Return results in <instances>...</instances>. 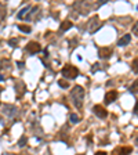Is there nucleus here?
I'll return each instance as SVG.
<instances>
[{
  "label": "nucleus",
  "instance_id": "2eb2a0df",
  "mask_svg": "<svg viewBox=\"0 0 138 155\" xmlns=\"http://www.w3.org/2000/svg\"><path fill=\"white\" fill-rule=\"evenodd\" d=\"M26 141H28V139H26V136H22L21 139L18 140V146H19V147H23V146L26 144Z\"/></svg>",
  "mask_w": 138,
  "mask_h": 155
},
{
  "label": "nucleus",
  "instance_id": "423d86ee",
  "mask_svg": "<svg viewBox=\"0 0 138 155\" xmlns=\"http://www.w3.org/2000/svg\"><path fill=\"white\" fill-rule=\"evenodd\" d=\"M110 56H112V49H109V47H104V49L98 50V57L101 60H109Z\"/></svg>",
  "mask_w": 138,
  "mask_h": 155
},
{
  "label": "nucleus",
  "instance_id": "f03ea898",
  "mask_svg": "<svg viewBox=\"0 0 138 155\" xmlns=\"http://www.w3.org/2000/svg\"><path fill=\"white\" fill-rule=\"evenodd\" d=\"M61 74H62V76L66 78V79H75V78H77V75H79V71H77V68L73 67V65H65V67L62 68Z\"/></svg>",
  "mask_w": 138,
  "mask_h": 155
},
{
  "label": "nucleus",
  "instance_id": "39448f33",
  "mask_svg": "<svg viewBox=\"0 0 138 155\" xmlns=\"http://www.w3.org/2000/svg\"><path fill=\"white\" fill-rule=\"evenodd\" d=\"M117 91L116 90H109L108 93H105V97H104V100H105V104H112L113 101H116L117 98Z\"/></svg>",
  "mask_w": 138,
  "mask_h": 155
},
{
  "label": "nucleus",
  "instance_id": "4468645a",
  "mask_svg": "<svg viewBox=\"0 0 138 155\" xmlns=\"http://www.w3.org/2000/svg\"><path fill=\"white\" fill-rule=\"evenodd\" d=\"M69 120H70V122H72V123H77V122H79V116H77L76 115V113H72V115H70L69 116Z\"/></svg>",
  "mask_w": 138,
  "mask_h": 155
},
{
  "label": "nucleus",
  "instance_id": "20e7f679",
  "mask_svg": "<svg viewBox=\"0 0 138 155\" xmlns=\"http://www.w3.org/2000/svg\"><path fill=\"white\" fill-rule=\"evenodd\" d=\"M93 112L101 119H104V118L108 116V111L105 109V107H102V105H94L93 107Z\"/></svg>",
  "mask_w": 138,
  "mask_h": 155
},
{
  "label": "nucleus",
  "instance_id": "9b49d317",
  "mask_svg": "<svg viewBox=\"0 0 138 155\" xmlns=\"http://www.w3.org/2000/svg\"><path fill=\"white\" fill-rule=\"evenodd\" d=\"M72 26H73V24L70 22V21H64V22L61 24V26H59V30H61V32H65V30L70 29Z\"/></svg>",
  "mask_w": 138,
  "mask_h": 155
},
{
  "label": "nucleus",
  "instance_id": "393cba45",
  "mask_svg": "<svg viewBox=\"0 0 138 155\" xmlns=\"http://www.w3.org/2000/svg\"><path fill=\"white\" fill-rule=\"evenodd\" d=\"M17 65H18V67H21V68H22V67H23V63H17Z\"/></svg>",
  "mask_w": 138,
  "mask_h": 155
},
{
  "label": "nucleus",
  "instance_id": "f3484780",
  "mask_svg": "<svg viewBox=\"0 0 138 155\" xmlns=\"http://www.w3.org/2000/svg\"><path fill=\"white\" fill-rule=\"evenodd\" d=\"M133 71L135 72V74H138V58H135V60L133 61Z\"/></svg>",
  "mask_w": 138,
  "mask_h": 155
},
{
  "label": "nucleus",
  "instance_id": "f8f14e48",
  "mask_svg": "<svg viewBox=\"0 0 138 155\" xmlns=\"http://www.w3.org/2000/svg\"><path fill=\"white\" fill-rule=\"evenodd\" d=\"M29 11V7H23L21 11L18 13V14H17V18L18 19H22V18H25V15H26V13Z\"/></svg>",
  "mask_w": 138,
  "mask_h": 155
},
{
  "label": "nucleus",
  "instance_id": "4be33fe9",
  "mask_svg": "<svg viewBox=\"0 0 138 155\" xmlns=\"http://www.w3.org/2000/svg\"><path fill=\"white\" fill-rule=\"evenodd\" d=\"M36 11H37V7H33V8H32V11L29 13V17H28V18H26V19H29V18H31V17H32L33 14H35Z\"/></svg>",
  "mask_w": 138,
  "mask_h": 155
},
{
  "label": "nucleus",
  "instance_id": "1a4fd4ad",
  "mask_svg": "<svg viewBox=\"0 0 138 155\" xmlns=\"http://www.w3.org/2000/svg\"><path fill=\"white\" fill-rule=\"evenodd\" d=\"M98 28H101V24H99V19H98V17H94V18L90 21V32H95Z\"/></svg>",
  "mask_w": 138,
  "mask_h": 155
},
{
  "label": "nucleus",
  "instance_id": "dca6fc26",
  "mask_svg": "<svg viewBox=\"0 0 138 155\" xmlns=\"http://www.w3.org/2000/svg\"><path fill=\"white\" fill-rule=\"evenodd\" d=\"M18 29H19V30H22V32H25V33H29V32H31V26H23V25H18Z\"/></svg>",
  "mask_w": 138,
  "mask_h": 155
},
{
  "label": "nucleus",
  "instance_id": "0eeeda50",
  "mask_svg": "<svg viewBox=\"0 0 138 155\" xmlns=\"http://www.w3.org/2000/svg\"><path fill=\"white\" fill-rule=\"evenodd\" d=\"M40 50H42V47H40V44L36 43V42H31L26 46V51H28L29 54H36V53H39Z\"/></svg>",
  "mask_w": 138,
  "mask_h": 155
},
{
  "label": "nucleus",
  "instance_id": "cd10ccee",
  "mask_svg": "<svg viewBox=\"0 0 138 155\" xmlns=\"http://www.w3.org/2000/svg\"><path fill=\"white\" fill-rule=\"evenodd\" d=\"M137 144H138V139H137Z\"/></svg>",
  "mask_w": 138,
  "mask_h": 155
},
{
  "label": "nucleus",
  "instance_id": "412c9836",
  "mask_svg": "<svg viewBox=\"0 0 138 155\" xmlns=\"http://www.w3.org/2000/svg\"><path fill=\"white\" fill-rule=\"evenodd\" d=\"M133 33L134 35H137L138 36V22L134 24V26H133Z\"/></svg>",
  "mask_w": 138,
  "mask_h": 155
},
{
  "label": "nucleus",
  "instance_id": "aec40b11",
  "mask_svg": "<svg viewBox=\"0 0 138 155\" xmlns=\"http://www.w3.org/2000/svg\"><path fill=\"white\" fill-rule=\"evenodd\" d=\"M98 69H99V64L95 63V64H94L93 67H91V72H93V74H95V72L98 71Z\"/></svg>",
  "mask_w": 138,
  "mask_h": 155
},
{
  "label": "nucleus",
  "instance_id": "5701e85b",
  "mask_svg": "<svg viewBox=\"0 0 138 155\" xmlns=\"http://www.w3.org/2000/svg\"><path fill=\"white\" fill-rule=\"evenodd\" d=\"M134 113H135V115L138 113V101L135 102V107H134Z\"/></svg>",
  "mask_w": 138,
  "mask_h": 155
},
{
  "label": "nucleus",
  "instance_id": "6ab92c4d",
  "mask_svg": "<svg viewBox=\"0 0 138 155\" xmlns=\"http://www.w3.org/2000/svg\"><path fill=\"white\" fill-rule=\"evenodd\" d=\"M8 44L11 47H17V44H18V39H10L8 40Z\"/></svg>",
  "mask_w": 138,
  "mask_h": 155
},
{
  "label": "nucleus",
  "instance_id": "6e6552de",
  "mask_svg": "<svg viewBox=\"0 0 138 155\" xmlns=\"http://www.w3.org/2000/svg\"><path fill=\"white\" fill-rule=\"evenodd\" d=\"M131 151H133L131 147H119L113 151V155H129L131 154Z\"/></svg>",
  "mask_w": 138,
  "mask_h": 155
},
{
  "label": "nucleus",
  "instance_id": "a211bd4d",
  "mask_svg": "<svg viewBox=\"0 0 138 155\" xmlns=\"http://www.w3.org/2000/svg\"><path fill=\"white\" fill-rule=\"evenodd\" d=\"M58 85L61 86V87H64V89L69 87V83H68V82H65V80H62V79H61V80H58Z\"/></svg>",
  "mask_w": 138,
  "mask_h": 155
},
{
  "label": "nucleus",
  "instance_id": "ddd939ff",
  "mask_svg": "<svg viewBox=\"0 0 138 155\" xmlns=\"http://www.w3.org/2000/svg\"><path fill=\"white\" fill-rule=\"evenodd\" d=\"M130 91L131 93H138V79L135 82H134L133 85H131V87H130Z\"/></svg>",
  "mask_w": 138,
  "mask_h": 155
},
{
  "label": "nucleus",
  "instance_id": "a878e982",
  "mask_svg": "<svg viewBox=\"0 0 138 155\" xmlns=\"http://www.w3.org/2000/svg\"><path fill=\"white\" fill-rule=\"evenodd\" d=\"M2 80H4V78H3L2 75H0V82H2Z\"/></svg>",
  "mask_w": 138,
  "mask_h": 155
},
{
  "label": "nucleus",
  "instance_id": "9d476101",
  "mask_svg": "<svg viewBox=\"0 0 138 155\" xmlns=\"http://www.w3.org/2000/svg\"><path fill=\"white\" fill-rule=\"evenodd\" d=\"M130 42H131V35L127 33V35H124L123 37H120V39L117 40V46H119V47H124V46H127Z\"/></svg>",
  "mask_w": 138,
  "mask_h": 155
},
{
  "label": "nucleus",
  "instance_id": "7ed1b4c3",
  "mask_svg": "<svg viewBox=\"0 0 138 155\" xmlns=\"http://www.w3.org/2000/svg\"><path fill=\"white\" fill-rule=\"evenodd\" d=\"M3 113L6 116H8V118H14L18 113V109H17V107L11 105V104H6V105H3Z\"/></svg>",
  "mask_w": 138,
  "mask_h": 155
},
{
  "label": "nucleus",
  "instance_id": "f257e3e1",
  "mask_svg": "<svg viewBox=\"0 0 138 155\" xmlns=\"http://www.w3.org/2000/svg\"><path fill=\"white\" fill-rule=\"evenodd\" d=\"M70 98H72L73 105L76 107L77 109L83 108V100H84V89L82 86H75V87L70 90Z\"/></svg>",
  "mask_w": 138,
  "mask_h": 155
},
{
  "label": "nucleus",
  "instance_id": "bb28decb",
  "mask_svg": "<svg viewBox=\"0 0 138 155\" xmlns=\"http://www.w3.org/2000/svg\"><path fill=\"white\" fill-rule=\"evenodd\" d=\"M77 155H84V154H77Z\"/></svg>",
  "mask_w": 138,
  "mask_h": 155
},
{
  "label": "nucleus",
  "instance_id": "b1692460",
  "mask_svg": "<svg viewBox=\"0 0 138 155\" xmlns=\"http://www.w3.org/2000/svg\"><path fill=\"white\" fill-rule=\"evenodd\" d=\"M95 155H108L105 151H98V152H95Z\"/></svg>",
  "mask_w": 138,
  "mask_h": 155
}]
</instances>
